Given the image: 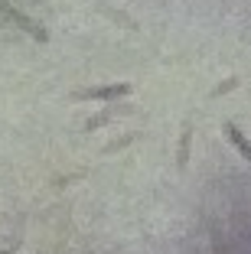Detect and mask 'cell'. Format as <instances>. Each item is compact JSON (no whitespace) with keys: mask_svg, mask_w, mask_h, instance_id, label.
Returning a JSON list of instances; mask_svg holds the SVG:
<instances>
[{"mask_svg":"<svg viewBox=\"0 0 251 254\" xmlns=\"http://www.w3.org/2000/svg\"><path fill=\"white\" fill-rule=\"evenodd\" d=\"M134 91L131 82H114V85H95V88H79L72 91V101H118Z\"/></svg>","mask_w":251,"mask_h":254,"instance_id":"6da1fadb","label":"cell"},{"mask_svg":"<svg viewBox=\"0 0 251 254\" xmlns=\"http://www.w3.org/2000/svg\"><path fill=\"white\" fill-rule=\"evenodd\" d=\"M0 13L7 16V20H13V23H16V26H20L23 33H30V36L36 39V43H49V33H46V30H43V26H39L36 20H30V16H26V13H20V10H16V7H10V3H3V0H0Z\"/></svg>","mask_w":251,"mask_h":254,"instance_id":"7a4b0ae2","label":"cell"},{"mask_svg":"<svg viewBox=\"0 0 251 254\" xmlns=\"http://www.w3.org/2000/svg\"><path fill=\"white\" fill-rule=\"evenodd\" d=\"M118 114H131V108H118V105H108L104 111H98V114H91L85 124H82V130H98V127H108L111 121L118 118Z\"/></svg>","mask_w":251,"mask_h":254,"instance_id":"3957f363","label":"cell"},{"mask_svg":"<svg viewBox=\"0 0 251 254\" xmlns=\"http://www.w3.org/2000/svg\"><path fill=\"white\" fill-rule=\"evenodd\" d=\"M222 130H225V137H229V140L235 143V150H238V153H242V157L251 163V140L242 134V127H238L235 121H225V124H222Z\"/></svg>","mask_w":251,"mask_h":254,"instance_id":"277c9868","label":"cell"},{"mask_svg":"<svg viewBox=\"0 0 251 254\" xmlns=\"http://www.w3.org/2000/svg\"><path fill=\"white\" fill-rule=\"evenodd\" d=\"M189 147H192V121H186L179 130V147H176V166L186 170L189 166Z\"/></svg>","mask_w":251,"mask_h":254,"instance_id":"5b68a950","label":"cell"},{"mask_svg":"<svg viewBox=\"0 0 251 254\" xmlns=\"http://www.w3.org/2000/svg\"><path fill=\"white\" fill-rule=\"evenodd\" d=\"M238 85H242V78H238V75H232V78H225V82L222 85H215L212 91H209V98H222V95H229V91H235Z\"/></svg>","mask_w":251,"mask_h":254,"instance_id":"8992f818","label":"cell"},{"mask_svg":"<svg viewBox=\"0 0 251 254\" xmlns=\"http://www.w3.org/2000/svg\"><path fill=\"white\" fill-rule=\"evenodd\" d=\"M101 13H104V16H111V20H118V23H124V30H141V26H137L131 16H124L121 10H108V7H101Z\"/></svg>","mask_w":251,"mask_h":254,"instance_id":"52a82bcc","label":"cell"},{"mask_svg":"<svg viewBox=\"0 0 251 254\" xmlns=\"http://www.w3.org/2000/svg\"><path fill=\"white\" fill-rule=\"evenodd\" d=\"M134 140H137V137H134V134H127V137H121V140H114V143H108V147H104V150H101V153H104V157H108V153H118V150H124V147H127V143H134Z\"/></svg>","mask_w":251,"mask_h":254,"instance_id":"ba28073f","label":"cell"},{"mask_svg":"<svg viewBox=\"0 0 251 254\" xmlns=\"http://www.w3.org/2000/svg\"><path fill=\"white\" fill-rule=\"evenodd\" d=\"M0 254H13V251H0Z\"/></svg>","mask_w":251,"mask_h":254,"instance_id":"9c48e42d","label":"cell"}]
</instances>
